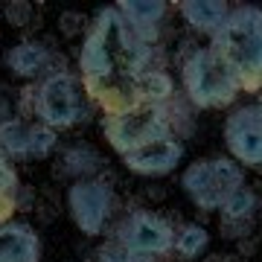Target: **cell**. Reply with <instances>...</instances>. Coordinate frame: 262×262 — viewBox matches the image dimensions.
Instances as JSON below:
<instances>
[{
	"instance_id": "cell-1",
	"label": "cell",
	"mask_w": 262,
	"mask_h": 262,
	"mask_svg": "<svg viewBox=\"0 0 262 262\" xmlns=\"http://www.w3.org/2000/svg\"><path fill=\"white\" fill-rule=\"evenodd\" d=\"M151 58L155 47L131 35L114 6H102L79 47V84L102 114H117L140 102L137 79L151 67Z\"/></svg>"
},
{
	"instance_id": "cell-2",
	"label": "cell",
	"mask_w": 262,
	"mask_h": 262,
	"mask_svg": "<svg viewBox=\"0 0 262 262\" xmlns=\"http://www.w3.org/2000/svg\"><path fill=\"white\" fill-rule=\"evenodd\" d=\"M210 50L239 79L242 94L262 91V12L256 3H239L210 41Z\"/></svg>"
},
{
	"instance_id": "cell-3",
	"label": "cell",
	"mask_w": 262,
	"mask_h": 262,
	"mask_svg": "<svg viewBox=\"0 0 262 262\" xmlns=\"http://www.w3.org/2000/svg\"><path fill=\"white\" fill-rule=\"evenodd\" d=\"M181 82H184L187 102L201 111L230 108L242 94L233 70L210 47H195L181 61Z\"/></svg>"
},
{
	"instance_id": "cell-4",
	"label": "cell",
	"mask_w": 262,
	"mask_h": 262,
	"mask_svg": "<svg viewBox=\"0 0 262 262\" xmlns=\"http://www.w3.org/2000/svg\"><path fill=\"white\" fill-rule=\"evenodd\" d=\"M32 114L35 122L53 131L73 128L88 117V96H84L79 76L70 70H53L32 88Z\"/></svg>"
},
{
	"instance_id": "cell-5",
	"label": "cell",
	"mask_w": 262,
	"mask_h": 262,
	"mask_svg": "<svg viewBox=\"0 0 262 262\" xmlns=\"http://www.w3.org/2000/svg\"><path fill=\"white\" fill-rule=\"evenodd\" d=\"M102 134L111 143V149L122 158L146 143L172 134L169 105L134 102L131 108H122L117 114H102Z\"/></svg>"
},
{
	"instance_id": "cell-6",
	"label": "cell",
	"mask_w": 262,
	"mask_h": 262,
	"mask_svg": "<svg viewBox=\"0 0 262 262\" xmlns=\"http://www.w3.org/2000/svg\"><path fill=\"white\" fill-rule=\"evenodd\" d=\"M181 187L198 210L215 213L236 189L245 187V169L230 158H201L184 169Z\"/></svg>"
},
{
	"instance_id": "cell-7",
	"label": "cell",
	"mask_w": 262,
	"mask_h": 262,
	"mask_svg": "<svg viewBox=\"0 0 262 262\" xmlns=\"http://www.w3.org/2000/svg\"><path fill=\"white\" fill-rule=\"evenodd\" d=\"M114 210H117L114 187L102 178L73 181L67 189V213L73 219V225L91 239L108 233Z\"/></svg>"
},
{
	"instance_id": "cell-8",
	"label": "cell",
	"mask_w": 262,
	"mask_h": 262,
	"mask_svg": "<svg viewBox=\"0 0 262 262\" xmlns=\"http://www.w3.org/2000/svg\"><path fill=\"white\" fill-rule=\"evenodd\" d=\"M111 239H117L125 251L151 253V256L163 259V256L172 253L175 227H172V222L163 219V215L134 207L131 213H125V219H120V222L114 225Z\"/></svg>"
},
{
	"instance_id": "cell-9",
	"label": "cell",
	"mask_w": 262,
	"mask_h": 262,
	"mask_svg": "<svg viewBox=\"0 0 262 262\" xmlns=\"http://www.w3.org/2000/svg\"><path fill=\"white\" fill-rule=\"evenodd\" d=\"M262 108L259 102L239 105L225 120V146L230 160L242 169H259L262 163Z\"/></svg>"
},
{
	"instance_id": "cell-10",
	"label": "cell",
	"mask_w": 262,
	"mask_h": 262,
	"mask_svg": "<svg viewBox=\"0 0 262 262\" xmlns=\"http://www.w3.org/2000/svg\"><path fill=\"white\" fill-rule=\"evenodd\" d=\"M181 160H184V143L175 134H166L160 140H151L140 149L122 155L125 169L134 175H146V178H163L178 169Z\"/></svg>"
},
{
	"instance_id": "cell-11",
	"label": "cell",
	"mask_w": 262,
	"mask_h": 262,
	"mask_svg": "<svg viewBox=\"0 0 262 262\" xmlns=\"http://www.w3.org/2000/svg\"><path fill=\"white\" fill-rule=\"evenodd\" d=\"M114 9L120 12V18L131 29V35L143 44L155 47L160 38L163 18L172 6L163 3V0H120V3H114Z\"/></svg>"
},
{
	"instance_id": "cell-12",
	"label": "cell",
	"mask_w": 262,
	"mask_h": 262,
	"mask_svg": "<svg viewBox=\"0 0 262 262\" xmlns=\"http://www.w3.org/2000/svg\"><path fill=\"white\" fill-rule=\"evenodd\" d=\"M0 262H41V236L27 222L0 225Z\"/></svg>"
},
{
	"instance_id": "cell-13",
	"label": "cell",
	"mask_w": 262,
	"mask_h": 262,
	"mask_svg": "<svg viewBox=\"0 0 262 262\" xmlns=\"http://www.w3.org/2000/svg\"><path fill=\"white\" fill-rule=\"evenodd\" d=\"M53 61H56L53 50H50L47 44H41V41H32V38L18 41V44L9 47L6 56H3V64L9 67L15 76H20V79H38L41 73H47ZM50 73H53V70H50Z\"/></svg>"
},
{
	"instance_id": "cell-14",
	"label": "cell",
	"mask_w": 262,
	"mask_h": 262,
	"mask_svg": "<svg viewBox=\"0 0 262 262\" xmlns=\"http://www.w3.org/2000/svg\"><path fill=\"white\" fill-rule=\"evenodd\" d=\"M175 9L181 12V18L189 29L213 38L219 27L227 20L233 3H227V0H181V3H175Z\"/></svg>"
},
{
	"instance_id": "cell-15",
	"label": "cell",
	"mask_w": 262,
	"mask_h": 262,
	"mask_svg": "<svg viewBox=\"0 0 262 262\" xmlns=\"http://www.w3.org/2000/svg\"><path fill=\"white\" fill-rule=\"evenodd\" d=\"M99 169H102V158H99V151H96L94 146H88V143H76V146L64 149V155H61V172L73 181L96 178Z\"/></svg>"
},
{
	"instance_id": "cell-16",
	"label": "cell",
	"mask_w": 262,
	"mask_h": 262,
	"mask_svg": "<svg viewBox=\"0 0 262 262\" xmlns=\"http://www.w3.org/2000/svg\"><path fill=\"white\" fill-rule=\"evenodd\" d=\"M210 248V233L204 225L187 222V225L175 227V239H172V251L175 256L184 262H195L204 256V251Z\"/></svg>"
},
{
	"instance_id": "cell-17",
	"label": "cell",
	"mask_w": 262,
	"mask_h": 262,
	"mask_svg": "<svg viewBox=\"0 0 262 262\" xmlns=\"http://www.w3.org/2000/svg\"><path fill=\"white\" fill-rule=\"evenodd\" d=\"M175 96V82L163 67H149L146 73L137 79V99L151 105H169Z\"/></svg>"
},
{
	"instance_id": "cell-18",
	"label": "cell",
	"mask_w": 262,
	"mask_h": 262,
	"mask_svg": "<svg viewBox=\"0 0 262 262\" xmlns=\"http://www.w3.org/2000/svg\"><path fill=\"white\" fill-rule=\"evenodd\" d=\"M27 143H29V122L20 117H9L0 122V155L9 160H27Z\"/></svg>"
},
{
	"instance_id": "cell-19",
	"label": "cell",
	"mask_w": 262,
	"mask_h": 262,
	"mask_svg": "<svg viewBox=\"0 0 262 262\" xmlns=\"http://www.w3.org/2000/svg\"><path fill=\"white\" fill-rule=\"evenodd\" d=\"M256 210H259V195H256L251 187L236 189L233 195H230L225 204L219 207L222 222H253Z\"/></svg>"
},
{
	"instance_id": "cell-20",
	"label": "cell",
	"mask_w": 262,
	"mask_h": 262,
	"mask_svg": "<svg viewBox=\"0 0 262 262\" xmlns=\"http://www.w3.org/2000/svg\"><path fill=\"white\" fill-rule=\"evenodd\" d=\"M18 189H20L18 169L12 166V160L6 158V155H0V225H3V222H12Z\"/></svg>"
},
{
	"instance_id": "cell-21",
	"label": "cell",
	"mask_w": 262,
	"mask_h": 262,
	"mask_svg": "<svg viewBox=\"0 0 262 262\" xmlns=\"http://www.w3.org/2000/svg\"><path fill=\"white\" fill-rule=\"evenodd\" d=\"M58 146V131L41 125V122H29V143H27V160H44L50 158Z\"/></svg>"
},
{
	"instance_id": "cell-22",
	"label": "cell",
	"mask_w": 262,
	"mask_h": 262,
	"mask_svg": "<svg viewBox=\"0 0 262 262\" xmlns=\"http://www.w3.org/2000/svg\"><path fill=\"white\" fill-rule=\"evenodd\" d=\"M3 18H6V24L9 27H27L29 20L35 18V9H32V3H27V0H9L6 6H3Z\"/></svg>"
},
{
	"instance_id": "cell-23",
	"label": "cell",
	"mask_w": 262,
	"mask_h": 262,
	"mask_svg": "<svg viewBox=\"0 0 262 262\" xmlns=\"http://www.w3.org/2000/svg\"><path fill=\"white\" fill-rule=\"evenodd\" d=\"M94 253H96V256H94L96 262H128V251H125L117 239H111V236H108V239H105Z\"/></svg>"
},
{
	"instance_id": "cell-24",
	"label": "cell",
	"mask_w": 262,
	"mask_h": 262,
	"mask_svg": "<svg viewBox=\"0 0 262 262\" xmlns=\"http://www.w3.org/2000/svg\"><path fill=\"white\" fill-rule=\"evenodd\" d=\"M56 24H58V32H61L67 41H73V38H79V32L84 29V15H79V12H61Z\"/></svg>"
},
{
	"instance_id": "cell-25",
	"label": "cell",
	"mask_w": 262,
	"mask_h": 262,
	"mask_svg": "<svg viewBox=\"0 0 262 262\" xmlns=\"http://www.w3.org/2000/svg\"><path fill=\"white\" fill-rule=\"evenodd\" d=\"M253 222H222V236L230 239V242H242L251 236Z\"/></svg>"
},
{
	"instance_id": "cell-26",
	"label": "cell",
	"mask_w": 262,
	"mask_h": 262,
	"mask_svg": "<svg viewBox=\"0 0 262 262\" xmlns=\"http://www.w3.org/2000/svg\"><path fill=\"white\" fill-rule=\"evenodd\" d=\"M15 210H24V213H32L35 210V189H29L20 184L18 198H15Z\"/></svg>"
},
{
	"instance_id": "cell-27",
	"label": "cell",
	"mask_w": 262,
	"mask_h": 262,
	"mask_svg": "<svg viewBox=\"0 0 262 262\" xmlns=\"http://www.w3.org/2000/svg\"><path fill=\"white\" fill-rule=\"evenodd\" d=\"M128 262H160L151 253H140V251H128Z\"/></svg>"
},
{
	"instance_id": "cell-28",
	"label": "cell",
	"mask_w": 262,
	"mask_h": 262,
	"mask_svg": "<svg viewBox=\"0 0 262 262\" xmlns=\"http://www.w3.org/2000/svg\"><path fill=\"white\" fill-rule=\"evenodd\" d=\"M207 262H222V256H210V259H207Z\"/></svg>"
},
{
	"instance_id": "cell-29",
	"label": "cell",
	"mask_w": 262,
	"mask_h": 262,
	"mask_svg": "<svg viewBox=\"0 0 262 262\" xmlns=\"http://www.w3.org/2000/svg\"><path fill=\"white\" fill-rule=\"evenodd\" d=\"M88 262H96V259H88Z\"/></svg>"
}]
</instances>
